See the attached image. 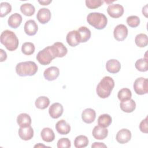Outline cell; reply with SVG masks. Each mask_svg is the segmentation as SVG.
I'll return each instance as SVG.
<instances>
[{
  "mask_svg": "<svg viewBox=\"0 0 148 148\" xmlns=\"http://www.w3.org/2000/svg\"><path fill=\"white\" fill-rule=\"evenodd\" d=\"M71 144L70 140L67 138H62L60 139L57 142V147L58 148H69L71 147Z\"/></svg>",
  "mask_w": 148,
  "mask_h": 148,
  "instance_id": "37",
  "label": "cell"
},
{
  "mask_svg": "<svg viewBox=\"0 0 148 148\" xmlns=\"http://www.w3.org/2000/svg\"><path fill=\"white\" fill-rule=\"evenodd\" d=\"M35 104L37 108L45 109L49 106L50 104V100L45 96H40L35 100Z\"/></svg>",
  "mask_w": 148,
  "mask_h": 148,
  "instance_id": "27",
  "label": "cell"
},
{
  "mask_svg": "<svg viewBox=\"0 0 148 148\" xmlns=\"http://www.w3.org/2000/svg\"><path fill=\"white\" fill-rule=\"evenodd\" d=\"M51 50L54 56L56 57H63L68 52L67 48L61 42H56L52 46H50Z\"/></svg>",
  "mask_w": 148,
  "mask_h": 148,
  "instance_id": "9",
  "label": "cell"
},
{
  "mask_svg": "<svg viewBox=\"0 0 148 148\" xmlns=\"http://www.w3.org/2000/svg\"><path fill=\"white\" fill-rule=\"evenodd\" d=\"M127 24L132 28L137 27L140 24V19L136 16H131L127 18Z\"/></svg>",
  "mask_w": 148,
  "mask_h": 148,
  "instance_id": "36",
  "label": "cell"
},
{
  "mask_svg": "<svg viewBox=\"0 0 148 148\" xmlns=\"http://www.w3.org/2000/svg\"><path fill=\"white\" fill-rule=\"evenodd\" d=\"M60 75V70L56 66H50L47 68L43 73L45 79L49 81L56 80Z\"/></svg>",
  "mask_w": 148,
  "mask_h": 148,
  "instance_id": "14",
  "label": "cell"
},
{
  "mask_svg": "<svg viewBox=\"0 0 148 148\" xmlns=\"http://www.w3.org/2000/svg\"><path fill=\"white\" fill-rule=\"evenodd\" d=\"M63 112V106L58 102L53 103L49 109V113L53 119L59 118L62 114Z\"/></svg>",
  "mask_w": 148,
  "mask_h": 148,
  "instance_id": "11",
  "label": "cell"
},
{
  "mask_svg": "<svg viewBox=\"0 0 148 148\" xmlns=\"http://www.w3.org/2000/svg\"><path fill=\"white\" fill-rule=\"evenodd\" d=\"M134 89L138 95H144L148 92V80L147 78L140 77L137 78L134 83Z\"/></svg>",
  "mask_w": 148,
  "mask_h": 148,
  "instance_id": "6",
  "label": "cell"
},
{
  "mask_svg": "<svg viewBox=\"0 0 148 148\" xmlns=\"http://www.w3.org/2000/svg\"><path fill=\"white\" fill-rule=\"evenodd\" d=\"M56 129L59 134L67 135L71 131V126L64 120H61L56 123Z\"/></svg>",
  "mask_w": 148,
  "mask_h": 148,
  "instance_id": "21",
  "label": "cell"
},
{
  "mask_svg": "<svg viewBox=\"0 0 148 148\" xmlns=\"http://www.w3.org/2000/svg\"><path fill=\"white\" fill-rule=\"evenodd\" d=\"M78 32L80 43H84L88 40L91 37V31L86 27L82 26L78 28L77 30Z\"/></svg>",
  "mask_w": 148,
  "mask_h": 148,
  "instance_id": "25",
  "label": "cell"
},
{
  "mask_svg": "<svg viewBox=\"0 0 148 148\" xmlns=\"http://www.w3.org/2000/svg\"><path fill=\"white\" fill-rule=\"evenodd\" d=\"M52 2L51 0H43V1H38V2L42 5H48Z\"/></svg>",
  "mask_w": 148,
  "mask_h": 148,
  "instance_id": "41",
  "label": "cell"
},
{
  "mask_svg": "<svg viewBox=\"0 0 148 148\" xmlns=\"http://www.w3.org/2000/svg\"><path fill=\"white\" fill-rule=\"evenodd\" d=\"M91 147H107L106 145H105L103 143H101V142H94L92 143L91 145Z\"/></svg>",
  "mask_w": 148,
  "mask_h": 148,
  "instance_id": "40",
  "label": "cell"
},
{
  "mask_svg": "<svg viewBox=\"0 0 148 148\" xmlns=\"http://www.w3.org/2000/svg\"><path fill=\"white\" fill-rule=\"evenodd\" d=\"M85 2L86 5L88 8L94 9L100 7L103 4L104 1L102 0H86Z\"/></svg>",
  "mask_w": 148,
  "mask_h": 148,
  "instance_id": "35",
  "label": "cell"
},
{
  "mask_svg": "<svg viewBox=\"0 0 148 148\" xmlns=\"http://www.w3.org/2000/svg\"><path fill=\"white\" fill-rule=\"evenodd\" d=\"M116 139L120 144L126 143L131 139V132L128 129L123 128L117 132Z\"/></svg>",
  "mask_w": 148,
  "mask_h": 148,
  "instance_id": "10",
  "label": "cell"
},
{
  "mask_svg": "<svg viewBox=\"0 0 148 148\" xmlns=\"http://www.w3.org/2000/svg\"><path fill=\"white\" fill-rule=\"evenodd\" d=\"M38 71V66L34 61H24L18 63L16 66V72L20 76H33Z\"/></svg>",
  "mask_w": 148,
  "mask_h": 148,
  "instance_id": "3",
  "label": "cell"
},
{
  "mask_svg": "<svg viewBox=\"0 0 148 148\" xmlns=\"http://www.w3.org/2000/svg\"><path fill=\"white\" fill-rule=\"evenodd\" d=\"M96 117L95 111L91 108H87L84 109L82 113V119L83 121L87 123L90 124L92 123Z\"/></svg>",
  "mask_w": 148,
  "mask_h": 148,
  "instance_id": "18",
  "label": "cell"
},
{
  "mask_svg": "<svg viewBox=\"0 0 148 148\" xmlns=\"http://www.w3.org/2000/svg\"><path fill=\"white\" fill-rule=\"evenodd\" d=\"M24 30L27 35L29 36H33L36 34L38 30V27L34 20H29L25 22L24 27Z\"/></svg>",
  "mask_w": 148,
  "mask_h": 148,
  "instance_id": "15",
  "label": "cell"
},
{
  "mask_svg": "<svg viewBox=\"0 0 148 148\" xmlns=\"http://www.w3.org/2000/svg\"><path fill=\"white\" fill-rule=\"evenodd\" d=\"M121 109L126 113H131L136 108V103L134 99H130L127 101H122L120 103Z\"/></svg>",
  "mask_w": 148,
  "mask_h": 148,
  "instance_id": "20",
  "label": "cell"
},
{
  "mask_svg": "<svg viewBox=\"0 0 148 148\" xmlns=\"http://www.w3.org/2000/svg\"><path fill=\"white\" fill-rule=\"evenodd\" d=\"M106 69L109 73H116L121 69L120 62L116 59H110L106 62Z\"/></svg>",
  "mask_w": 148,
  "mask_h": 148,
  "instance_id": "19",
  "label": "cell"
},
{
  "mask_svg": "<svg viewBox=\"0 0 148 148\" xmlns=\"http://www.w3.org/2000/svg\"><path fill=\"white\" fill-rule=\"evenodd\" d=\"M40 136L42 139L46 142H51L55 139V134L53 131L49 127H46L42 130Z\"/></svg>",
  "mask_w": 148,
  "mask_h": 148,
  "instance_id": "24",
  "label": "cell"
},
{
  "mask_svg": "<svg viewBox=\"0 0 148 148\" xmlns=\"http://www.w3.org/2000/svg\"><path fill=\"white\" fill-rule=\"evenodd\" d=\"M1 43L9 51H14L18 47L19 41L16 34L10 31H3L0 36Z\"/></svg>",
  "mask_w": 148,
  "mask_h": 148,
  "instance_id": "2",
  "label": "cell"
},
{
  "mask_svg": "<svg viewBox=\"0 0 148 148\" xmlns=\"http://www.w3.org/2000/svg\"><path fill=\"white\" fill-rule=\"evenodd\" d=\"M92 136L96 139L102 140L106 138L108 134V130L106 128L97 125L94 127L92 132Z\"/></svg>",
  "mask_w": 148,
  "mask_h": 148,
  "instance_id": "17",
  "label": "cell"
},
{
  "mask_svg": "<svg viewBox=\"0 0 148 148\" xmlns=\"http://www.w3.org/2000/svg\"><path fill=\"white\" fill-rule=\"evenodd\" d=\"M135 42L137 46L145 47L148 44L147 36L145 34H139L135 36Z\"/></svg>",
  "mask_w": 148,
  "mask_h": 148,
  "instance_id": "30",
  "label": "cell"
},
{
  "mask_svg": "<svg viewBox=\"0 0 148 148\" xmlns=\"http://www.w3.org/2000/svg\"><path fill=\"white\" fill-rule=\"evenodd\" d=\"M135 66L136 69L140 72H146L148 70V63L147 58H140L138 60L135 64Z\"/></svg>",
  "mask_w": 148,
  "mask_h": 148,
  "instance_id": "32",
  "label": "cell"
},
{
  "mask_svg": "<svg viewBox=\"0 0 148 148\" xmlns=\"http://www.w3.org/2000/svg\"><path fill=\"white\" fill-rule=\"evenodd\" d=\"M0 51H1V56H0V58L1 62H3L4 61H5L7 58V54L2 49H0Z\"/></svg>",
  "mask_w": 148,
  "mask_h": 148,
  "instance_id": "39",
  "label": "cell"
},
{
  "mask_svg": "<svg viewBox=\"0 0 148 148\" xmlns=\"http://www.w3.org/2000/svg\"><path fill=\"white\" fill-rule=\"evenodd\" d=\"M114 38L118 41L124 40L128 35V28L124 24H119L114 29Z\"/></svg>",
  "mask_w": 148,
  "mask_h": 148,
  "instance_id": "8",
  "label": "cell"
},
{
  "mask_svg": "<svg viewBox=\"0 0 148 148\" xmlns=\"http://www.w3.org/2000/svg\"><path fill=\"white\" fill-rule=\"evenodd\" d=\"M88 23L97 29H102L107 25L108 18L106 16L101 13L92 12L90 13L87 16Z\"/></svg>",
  "mask_w": 148,
  "mask_h": 148,
  "instance_id": "4",
  "label": "cell"
},
{
  "mask_svg": "<svg viewBox=\"0 0 148 148\" xmlns=\"http://www.w3.org/2000/svg\"><path fill=\"white\" fill-rule=\"evenodd\" d=\"M18 134L21 139L28 140L34 136V130L31 125L26 127H20L18 129Z\"/></svg>",
  "mask_w": 148,
  "mask_h": 148,
  "instance_id": "16",
  "label": "cell"
},
{
  "mask_svg": "<svg viewBox=\"0 0 148 148\" xmlns=\"http://www.w3.org/2000/svg\"><path fill=\"white\" fill-rule=\"evenodd\" d=\"M22 22V16L17 13L12 14L8 18V23L10 27L12 28H18Z\"/></svg>",
  "mask_w": 148,
  "mask_h": 148,
  "instance_id": "22",
  "label": "cell"
},
{
  "mask_svg": "<svg viewBox=\"0 0 148 148\" xmlns=\"http://www.w3.org/2000/svg\"><path fill=\"white\" fill-rule=\"evenodd\" d=\"M123 6L119 3L110 4L107 8V12L108 14L113 18H119L123 16L124 13Z\"/></svg>",
  "mask_w": 148,
  "mask_h": 148,
  "instance_id": "7",
  "label": "cell"
},
{
  "mask_svg": "<svg viewBox=\"0 0 148 148\" xmlns=\"http://www.w3.org/2000/svg\"><path fill=\"white\" fill-rule=\"evenodd\" d=\"M51 12L47 8L40 9L36 14V18L39 23L42 24L47 23L51 18Z\"/></svg>",
  "mask_w": 148,
  "mask_h": 148,
  "instance_id": "12",
  "label": "cell"
},
{
  "mask_svg": "<svg viewBox=\"0 0 148 148\" xmlns=\"http://www.w3.org/2000/svg\"><path fill=\"white\" fill-rule=\"evenodd\" d=\"M88 145V139L86 136L79 135L76 136L74 140V145L76 148L86 147Z\"/></svg>",
  "mask_w": 148,
  "mask_h": 148,
  "instance_id": "28",
  "label": "cell"
},
{
  "mask_svg": "<svg viewBox=\"0 0 148 148\" xmlns=\"http://www.w3.org/2000/svg\"><path fill=\"white\" fill-rule=\"evenodd\" d=\"M68 44L71 47H75L80 43L79 35L76 30H73L69 32L66 37Z\"/></svg>",
  "mask_w": 148,
  "mask_h": 148,
  "instance_id": "13",
  "label": "cell"
},
{
  "mask_svg": "<svg viewBox=\"0 0 148 148\" xmlns=\"http://www.w3.org/2000/svg\"><path fill=\"white\" fill-rule=\"evenodd\" d=\"M31 118L27 113H21L17 117V123L20 127H26L31 124Z\"/></svg>",
  "mask_w": 148,
  "mask_h": 148,
  "instance_id": "23",
  "label": "cell"
},
{
  "mask_svg": "<svg viewBox=\"0 0 148 148\" xmlns=\"http://www.w3.org/2000/svg\"><path fill=\"white\" fill-rule=\"evenodd\" d=\"M112 121L111 116L108 114H102L100 115L98 118V125L106 128L109 127Z\"/></svg>",
  "mask_w": 148,
  "mask_h": 148,
  "instance_id": "26",
  "label": "cell"
},
{
  "mask_svg": "<svg viewBox=\"0 0 148 148\" xmlns=\"http://www.w3.org/2000/svg\"><path fill=\"white\" fill-rule=\"evenodd\" d=\"M34 44L31 42H25L22 45L21 51L25 55L29 56L32 54L35 51Z\"/></svg>",
  "mask_w": 148,
  "mask_h": 148,
  "instance_id": "33",
  "label": "cell"
},
{
  "mask_svg": "<svg viewBox=\"0 0 148 148\" xmlns=\"http://www.w3.org/2000/svg\"><path fill=\"white\" fill-rule=\"evenodd\" d=\"M132 97V92L131 90L128 88H123L120 90L117 94V97L122 102L130 99Z\"/></svg>",
  "mask_w": 148,
  "mask_h": 148,
  "instance_id": "31",
  "label": "cell"
},
{
  "mask_svg": "<svg viewBox=\"0 0 148 148\" xmlns=\"http://www.w3.org/2000/svg\"><path fill=\"white\" fill-rule=\"evenodd\" d=\"M139 129L141 132L147 134L148 132V127H147V117H146L145 119L142 120L139 124Z\"/></svg>",
  "mask_w": 148,
  "mask_h": 148,
  "instance_id": "38",
  "label": "cell"
},
{
  "mask_svg": "<svg viewBox=\"0 0 148 148\" xmlns=\"http://www.w3.org/2000/svg\"><path fill=\"white\" fill-rule=\"evenodd\" d=\"M55 58L51 50L50 46L46 47L43 50L39 51L36 56V60L43 65L49 64Z\"/></svg>",
  "mask_w": 148,
  "mask_h": 148,
  "instance_id": "5",
  "label": "cell"
},
{
  "mask_svg": "<svg viewBox=\"0 0 148 148\" xmlns=\"http://www.w3.org/2000/svg\"><path fill=\"white\" fill-rule=\"evenodd\" d=\"M20 10L25 16H31L34 14L35 9L33 5L29 3H26L21 5Z\"/></svg>",
  "mask_w": 148,
  "mask_h": 148,
  "instance_id": "29",
  "label": "cell"
},
{
  "mask_svg": "<svg viewBox=\"0 0 148 148\" xmlns=\"http://www.w3.org/2000/svg\"><path fill=\"white\" fill-rule=\"evenodd\" d=\"M12 11L11 5L6 2H1L0 4V16L3 17L6 16Z\"/></svg>",
  "mask_w": 148,
  "mask_h": 148,
  "instance_id": "34",
  "label": "cell"
},
{
  "mask_svg": "<svg viewBox=\"0 0 148 148\" xmlns=\"http://www.w3.org/2000/svg\"><path fill=\"white\" fill-rule=\"evenodd\" d=\"M114 87L113 79L110 76H105L97 86V94L101 98H106L110 95Z\"/></svg>",
  "mask_w": 148,
  "mask_h": 148,
  "instance_id": "1",
  "label": "cell"
},
{
  "mask_svg": "<svg viewBox=\"0 0 148 148\" xmlns=\"http://www.w3.org/2000/svg\"><path fill=\"white\" fill-rule=\"evenodd\" d=\"M147 5H146L145 7H143V9H142V13H143V14H144L145 16V17H147Z\"/></svg>",
  "mask_w": 148,
  "mask_h": 148,
  "instance_id": "42",
  "label": "cell"
}]
</instances>
